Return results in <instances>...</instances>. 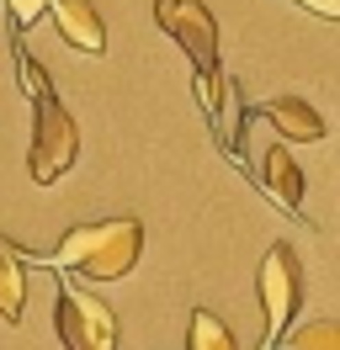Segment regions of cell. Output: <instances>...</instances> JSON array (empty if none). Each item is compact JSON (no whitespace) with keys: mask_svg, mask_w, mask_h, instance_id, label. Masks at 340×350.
<instances>
[{"mask_svg":"<svg viewBox=\"0 0 340 350\" xmlns=\"http://www.w3.org/2000/svg\"><path fill=\"white\" fill-rule=\"evenodd\" d=\"M53 329H59L64 350H117V313H112L101 297H90L75 276H59Z\"/></svg>","mask_w":340,"mask_h":350,"instance_id":"cell-4","label":"cell"},{"mask_svg":"<svg viewBox=\"0 0 340 350\" xmlns=\"http://www.w3.org/2000/svg\"><path fill=\"white\" fill-rule=\"evenodd\" d=\"M48 16H53V27H59V38L69 48H80L90 59L106 53V22L90 0H48Z\"/></svg>","mask_w":340,"mask_h":350,"instance_id":"cell-6","label":"cell"},{"mask_svg":"<svg viewBox=\"0 0 340 350\" xmlns=\"http://www.w3.org/2000/svg\"><path fill=\"white\" fill-rule=\"evenodd\" d=\"M144 255V223L138 218H106V223H80L59 239L53 255H27L21 260H38L59 276H85V282H117L127 276Z\"/></svg>","mask_w":340,"mask_h":350,"instance_id":"cell-1","label":"cell"},{"mask_svg":"<svg viewBox=\"0 0 340 350\" xmlns=\"http://www.w3.org/2000/svg\"><path fill=\"white\" fill-rule=\"evenodd\" d=\"M260 186L271 191V202L282 213H303V170L287 154V144H271L266 159H260Z\"/></svg>","mask_w":340,"mask_h":350,"instance_id":"cell-7","label":"cell"},{"mask_svg":"<svg viewBox=\"0 0 340 350\" xmlns=\"http://www.w3.org/2000/svg\"><path fill=\"white\" fill-rule=\"evenodd\" d=\"M303 11H314L319 22H340V0H298Z\"/></svg>","mask_w":340,"mask_h":350,"instance_id":"cell-13","label":"cell"},{"mask_svg":"<svg viewBox=\"0 0 340 350\" xmlns=\"http://www.w3.org/2000/svg\"><path fill=\"white\" fill-rule=\"evenodd\" d=\"M186 350H239V340H234V329L212 308H197L191 329H186Z\"/></svg>","mask_w":340,"mask_h":350,"instance_id":"cell-10","label":"cell"},{"mask_svg":"<svg viewBox=\"0 0 340 350\" xmlns=\"http://www.w3.org/2000/svg\"><path fill=\"white\" fill-rule=\"evenodd\" d=\"M80 159V128L64 111V101L53 90L32 96V154H27V175L38 186H59L64 175Z\"/></svg>","mask_w":340,"mask_h":350,"instance_id":"cell-3","label":"cell"},{"mask_svg":"<svg viewBox=\"0 0 340 350\" xmlns=\"http://www.w3.org/2000/svg\"><path fill=\"white\" fill-rule=\"evenodd\" d=\"M260 308H266V345H276L293 329L298 308H303V265H298L293 244H271L260 260Z\"/></svg>","mask_w":340,"mask_h":350,"instance_id":"cell-5","label":"cell"},{"mask_svg":"<svg viewBox=\"0 0 340 350\" xmlns=\"http://www.w3.org/2000/svg\"><path fill=\"white\" fill-rule=\"evenodd\" d=\"M154 22L160 32H170V43H181V53L197 69V107L208 111V122H218L223 111V69H218V22L202 0H154Z\"/></svg>","mask_w":340,"mask_h":350,"instance_id":"cell-2","label":"cell"},{"mask_svg":"<svg viewBox=\"0 0 340 350\" xmlns=\"http://www.w3.org/2000/svg\"><path fill=\"white\" fill-rule=\"evenodd\" d=\"M5 11H11V27H16V32H27V27L48 11V0H5Z\"/></svg>","mask_w":340,"mask_h":350,"instance_id":"cell-12","label":"cell"},{"mask_svg":"<svg viewBox=\"0 0 340 350\" xmlns=\"http://www.w3.org/2000/svg\"><path fill=\"white\" fill-rule=\"evenodd\" d=\"M21 313H27V265L16 244L0 239V319L21 324Z\"/></svg>","mask_w":340,"mask_h":350,"instance_id":"cell-9","label":"cell"},{"mask_svg":"<svg viewBox=\"0 0 340 350\" xmlns=\"http://www.w3.org/2000/svg\"><path fill=\"white\" fill-rule=\"evenodd\" d=\"M282 345L287 350H340V329L330 319H314V324H303V329H287Z\"/></svg>","mask_w":340,"mask_h":350,"instance_id":"cell-11","label":"cell"},{"mask_svg":"<svg viewBox=\"0 0 340 350\" xmlns=\"http://www.w3.org/2000/svg\"><path fill=\"white\" fill-rule=\"evenodd\" d=\"M260 117H266L282 138H298V144H319V138H324V117H319L303 96H276V101L260 107Z\"/></svg>","mask_w":340,"mask_h":350,"instance_id":"cell-8","label":"cell"}]
</instances>
